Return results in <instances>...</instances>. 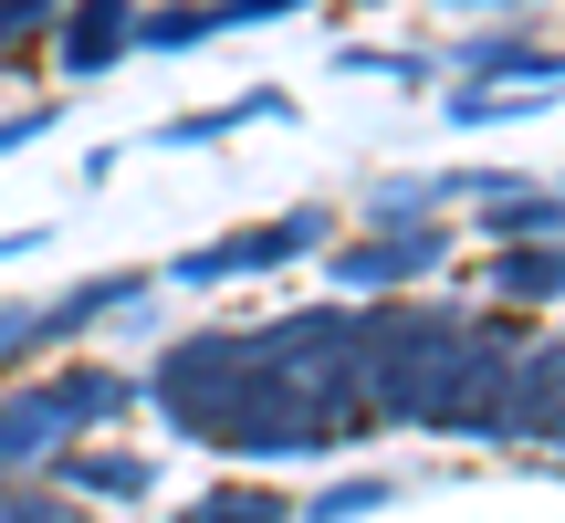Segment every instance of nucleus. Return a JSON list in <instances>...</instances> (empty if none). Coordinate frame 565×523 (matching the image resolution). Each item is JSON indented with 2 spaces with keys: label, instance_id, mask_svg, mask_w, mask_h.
Returning <instances> with one entry per match:
<instances>
[{
  "label": "nucleus",
  "instance_id": "nucleus-1",
  "mask_svg": "<svg viewBox=\"0 0 565 523\" xmlns=\"http://www.w3.org/2000/svg\"><path fill=\"white\" fill-rule=\"evenodd\" d=\"M147 408L179 440L221 450V461H315V450L366 440L377 398H366V303H303L273 324H200V335L158 345L147 366Z\"/></svg>",
  "mask_w": 565,
  "mask_h": 523
},
{
  "label": "nucleus",
  "instance_id": "nucleus-16",
  "mask_svg": "<svg viewBox=\"0 0 565 523\" xmlns=\"http://www.w3.org/2000/svg\"><path fill=\"white\" fill-rule=\"evenodd\" d=\"M63 0H0V63H32V42H53Z\"/></svg>",
  "mask_w": 565,
  "mask_h": 523
},
{
  "label": "nucleus",
  "instance_id": "nucleus-10",
  "mask_svg": "<svg viewBox=\"0 0 565 523\" xmlns=\"http://www.w3.org/2000/svg\"><path fill=\"white\" fill-rule=\"evenodd\" d=\"M53 482L84 492V503H116V513H126V503L158 492V461H147V450H84V440H74V450L53 461Z\"/></svg>",
  "mask_w": 565,
  "mask_h": 523
},
{
  "label": "nucleus",
  "instance_id": "nucleus-3",
  "mask_svg": "<svg viewBox=\"0 0 565 523\" xmlns=\"http://www.w3.org/2000/svg\"><path fill=\"white\" fill-rule=\"evenodd\" d=\"M105 314H147V273H84L63 282V293H0V377H21V366L63 356V345H84Z\"/></svg>",
  "mask_w": 565,
  "mask_h": 523
},
{
  "label": "nucleus",
  "instance_id": "nucleus-14",
  "mask_svg": "<svg viewBox=\"0 0 565 523\" xmlns=\"http://www.w3.org/2000/svg\"><path fill=\"white\" fill-rule=\"evenodd\" d=\"M0 523H95V503L63 492L53 471H32V482H0Z\"/></svg>",
  "mask_w": 565,
  "mask_h": 523
},
{
  "label": "nucleus",
  "instance_id": "nucleus-18",
  "mask_svg": "<svg viewBox=\"0 0 565 523\" xmlns=\"http://www.w3.org/2000/svg\"><path fill=\"white\" fill-rule=\"evenodd\" d=\"M315 0H210V21L221 32H252V21H303Z\"/></svg>",
  "mask_w": 565,
  "mask_h": 523
},
{
  "label": "nucleus",
  "instance_id": "nucleus-15",
  "mask_svg": "<svg viewBox=\"0 0 565 523\" xmlns=\"http://www.w3.org/2000/svg\"><path fill=\"white\" fill-rule=\"evenodd\" d=\"M408 482H387V471H345V482H324L315 503H303V523H356V513H387Z\"/></svg>",
  "mask_w": 565,
  "mask_h": 523
},
{
  "label": "nucleus",
  "instance_id": "nucleus-4",
  "mask_svg": "<svg viewBox=\"0 0 565 523\" xmlns=\"http://www.w3.org/2000/svg\"><path fill=\"white\" fill-rule=\"evenodd\" d=\"M324 242H335V210H324V200H294V210H273V221L221 231V242H189L179 262H168V282H179V293H221V282L282 273V262H303V252H324Z\"/></svg>",
  "mask_w": 565,
  "mask_h": 523
},
{
  "label": "nucleus",
  "instance_id": "nucleus-12",
  "mask_svg": "<svg viewBox=\"0 0 565 523\" xmlns=\"http://www.w3.org/2000/svg\"><path fill=\"white\" fill-rule=\"evenodd\" d=\"M263 116H294V105H282V84H263V95H242V105H210V116H168L158 147H221L231 126H263Z\"/></svg>",
  "mask_w": 565,
  "mask_h": 523
},
{
  "label": "nucleus",
  "instance_id": "nucleus-17",
  "mask_svg": "<svg viewBox=\"0 0 565 523\" xmlns=\"http://www.w3.org/2000/svg\"><path fill=\"white\" fill-rule=\"evenodd\" d=\"M335 74H387V84H429L440 63H429V53H366V42H345V53H335Z\"/></svg>",
  "mask_w": 565,
  "mask_h": 523
},
{
  "label": "nucleus",
  "instance_id": "nucleus-13",
  "mask_svg": "<svg viewBox=\"0 0 565 523\" xmlns=\"http://www.w3.org/2000/svg\"><path fill=\"white\" fill-rule=\"evenodd\" d=\"M534 105H555V84H450V126H513Z\"/></svg>",
  "mask_w": 565,
  "mask_h": 523
},
{
  "label": "nucleus",
  "instance_id": "nucleus-20",
  "mask_svg": "<svg viewBox=\"0 0 565 523\" xmlns=\"http://www.w3.org/2000/svg\"><path fill=\"white\" fill-rule=\"evenodd\" d=\"M366 11H387V0H366ZM429 11H482L492 21V11H534V0H429Z\"/></svg>",
  "mask_w": 565,
  "mask_h": 523
},
{
  "label": "nucleus",
  "instance_id": "nucleus-9",
  "mask_svg": "<svg viewBox=\"0 0 565 523\" xmlns=\"http://www.w3.org/2000/svg\"><path fill=\"white\" fill-rule=\"evenodd\" d=\"M492 303H513V314H555L565 303V242H492Z\"/></svg>",
  "mask_w": 565,
  "mask_h": 523
},
{
  "label": "nucleus",
  "instance_id": "nucleus-8",
  "mask_svg": "<svg viewBox=\"0 0 565 523\" xmlns=\"http://www.w3.org/2000/svg\"><path fill=\"white\" fill-rule=\"evenodd\" d=\"M471 242H565V189L492 179L482 200H471Z\"/></svg>",
  "mask_w": 565,
  "mask_h": 523
},
{
  "label": "nucleus",
  "instance_id": "nucleus-6",
  "mask_svg": "<svg viewBox=\"0 0 565 523\" xmlns=\"http://www.w3.org/2000/svg\"><path fill=\"white\" fill-rule=\"evenodd\" d=\"M440 74L450 84H492V74H503V84H555V95H565V42H534L524 11H492L482 32H461L440 53Z\"/></svg>",
  "mask_w": 565,
  "mask_h": 523
},
{
  "label": "nucleus",
  "instance_id": "nucleus-5",
  "mask_svg": "<svg viewBox=\"0 0 565 523\" xmlns=\"http://www.w3.org/2000/svg\"><path fill=\"white\" fill-rule=\"evenodd\" d=\"M450 221H366L356 242H324V273H335V293L356 303H387V293H429V282L450 273Z\"/></svg>",
  "mask_w": 565,
  "mask_h": 523
},
{
  "label": "nucleus",
  "instance_id": "nucleus-19",
  "mask_svg": "<svg viewBox=\"0 0 565 523\" xmlns=\"http://www.w3.org/2000/svg\"><path fill=\"white\" fill-rule=\"evenodd\" d=\"M42 126H53V105H42V95H32V105H11V116H0V158H11V147H32Z\"/></svg>",
  "mask_w": 565,
  "mask_h": 523
},
{
  "label": "nucleus",
  "instance_id": "nucleus-11",
  "mask_svg": "<svg viewBox=\"0 0 565 523\" xmlns=\"http://www.w3.org/2000/svg\"><path fill=\"white\" fill-rule=\"evenodd\" d=\"M168 523H303V503L282 482H263V471H242V482H210L200 503H179Z\"/></svg>",
  "mask_w": 565,
  "mask_h": 523
},
{
  "label": "nucleus",
  "instance_id": "nucleus-2",
  "mask_svg": "<svg viewBox=\"0 0 565 523\" xmlns=\"http://www.w3.org/2000/svg\"><path fill=\"white\" fill-rule=\"evenodd\" d=\"M137 398H147V377H126V366H105V356L53 366V377H11V387H0V482H32V471H53L74 440L116 429Z\"/></svg>",
  "mask_w": 565,
  "mask_h": 523
},
{
  "label": "nucleus",
  "instance_id": "nucleus-7",
  "mask_svg": "<svg viewBox=\"0 0 565 523\" xmlns=\"http://www.w3.org/2000/svg\"><path fill=\"white\" fill-rule=\"evenodd\" d=\"M137 21H147V0H63V21H53V74L63 84L116 74V53H137Z\"/></svg>",
  "mask_w": 565,
  "mask_h": 523
}]
</instances>
